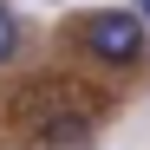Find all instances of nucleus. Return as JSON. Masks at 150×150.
Wrapping results in <instances>:
<instances>
[{
	"instance_id": "f257e3e1",
	"label": "nucleus",
	"mask_w": 150,
	"mask_h": 150,
	"mask_svg": "<svg viewBox=\"0 0 150 150\" xmlns=\"http://www.w3.org/2000/svg\"><path fill=\"white\" fill-rule=\"evenodd\" d=\"M79 39H85V52H91V59H105V65H137V59H144V46H150L144 20H137L131 7H98L85 26H79Z\"/></svg>"
},
{
	"instance_id": "f03ea898",
	"label": "nucleus",
	"mask_w": 150,
	"mask_h": 150,
	"mask_svg": "<svg viewBox=\"0 0 150 150\" xmlns=\"http://www.w3.org/2000/svg\"><path fill=\"white\" fill-rule=\"evenodd\" d=\"M91 131H98V117H91V111H72V117L39 124V144H46V150H79V144H91Z\"/></svg>"
},
{
	"instance_id": "7ed1b4c3",
	"label": "nucleus",
	"mask_w": 150,
	"mask_h": 150,
	"mask_svg": "<svg viewBox=\"0 0 150 150\" xmlns=\"http://www.w3.org/2000/svg\"><path fill=\"white\" fill-rule=\"evenodd\" d=\"M13 46H20V20H13V7L0 0V65L13 59Z\"/></svg>"
},
{
	"instance_id": "20e7f679",
	"label": "nucleus",
	"mask_w": 150,
	"mask_h": 150,
	"mask_svg": "<svg viewBox=\"0 0 150 150\" xmlns=\"http://www.w3.org/2000/svg\"><path fill=\"white\" fill-rule=\"evenodd\" d=\"M131 7H137V20H144V33H150V0H131Z\"/></svg>"
}]
</instances>
